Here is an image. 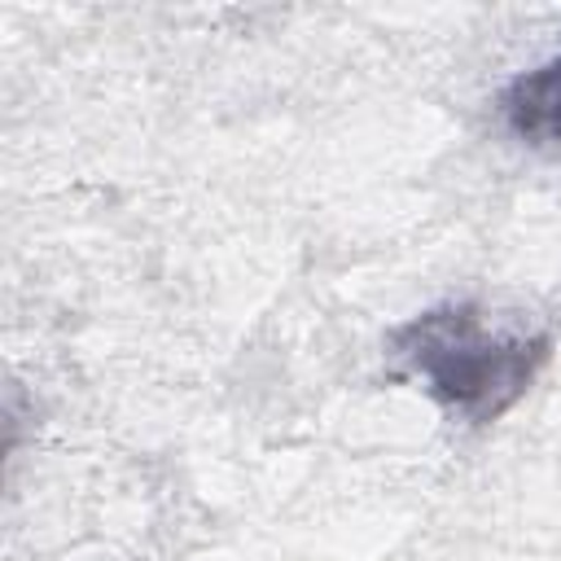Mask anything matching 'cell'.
I'll list each match as a JSON object with an SVG mask.
<instances>
[{"instance_id":"obj_2","label":"cell","mask_w":561,"mask_h":561,"mask_svg":"<svg viewBox=\"0 0 561 561\" xmlns=\"http://www.w3.org/2000/svg\"><path fill=\"white\" fill-rule=\"evenodd\" d=\"M500 118L517 140L561 149V53L522 70L500 92Z\"/></svg>"},{"instance_id":"obj_1","label":"cell","mask_w":561,"mask_h":561,"mask_svg":"<svg viewBox=\"0 0 561 561\" xmlns=\"http://www.w3.org/2000/svg\"><path fill=\"white\" fill-rule=\"evenodd\" d=\"M552 346L548 329L495 320L478 302L425 307L386 337L394 373L416 381L460 425L500 421L539 381Z\"/></svg>"}]
</instances>
